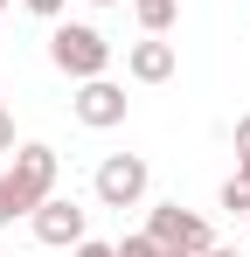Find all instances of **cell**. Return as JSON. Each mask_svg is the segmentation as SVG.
Instances as JSON below:
<instances>
[{
  "instance_id": "obj_1",
  "label": "cell",
  "mask_w": 250,
  "mask_h": 257,
  "mask_svg": "<svg viewBox=\"0 0 250 257\" xmlns=\"http://www.w3.org/2000/svg\"><path fill=\"white\" fill-rule=\"evenodd\" d=\"M56 174H63L56 146H42V139H21V146H14V167L0 174V181H7V202H14V215H35L42 202L56 195Z\"/></svg>"
},
{
  "instance_id": "obj_2",
  "label": "cell",
  "mask_w": 250,
  "mask_h": 257,
  "mask_svg": "<svg viewBox=\"0 0 250 257\" xmlns=\"http://www.w3.org/2000/svg\"><path fill=\"white\" fill-rule=\"evenodd\" d=\"M49 63L83 84V77H104L111 70V42H104V28H90V21H56L49 28Z\"/></svg>"
},
{
  "instance_id": "obj_3",
  "label": "cell",
  "mask_w": 250,
  "mask_h": 257,
  "mask_svg": "<svg viewBox=\"0 0 250 257\" xmlns=\"http://www.w3.org/2000/svg\"><path fill=\"white\" fill-rule=\"evenodd\" d=\"M146 236H153V243H160L167 257H202L208 243H215L208 215L181 209V202H153V209H146Z\"/></svg>"
},
{
  "instance_id": "obj_4",
  "label": "cell",
  "mask_w": 250,
  "mask_h": 257,
  "mask_svg": "<svg viewBox=\"0 0 250 257\" xmlns=\"http://www.w3.org/2000/svg\"><path fill=\"white\" fill-rule=\"evenodd\" d=\"M146 188H153V167H146L139 153H104L97 174H90V195H97L104 209H139Z\"/></svg>"
},
{
  "instance_id": "obj_5",
  "label": "cell",
  "mask_w": 250,
  "mask_h": 257,
  "mask_svg": "<svg viewBox=\"0 0 250 257\" xmlns=\"http://www.w3.org/2000/svg\"><path fill=\"white\" fill-rule=\"evenodd\" d=\"M28 229H35V243H49V250H77L83 236H90V209H77L70 195H49L28 215Z\"/></svg>"
},
{
  "instance_id": "obj_6",
  "label": "cell",
  "mask_w": 250,
  "mask_h": 257,
  "mask_svg": "<svg viewBox=\"0 0 250 257\" xmlns=\"http://www.w3.org/2000/svg\"><path fill=\"white\" fill-rule=\"evenodd\" d=\"M70 111H77V125L111 132V125H125L132 97H125V84H111V77H83V84H77V97H70Z\"/></svg>"
},
{
  "instance_id": "obj_7",
  "label": "cell",
  "mask_w": 250,
  "mask_h": 257,
  "mask_svg": "<svg viewBox=\"0 0 250 257\" xmlns=\"http://www.w3.org/2000/svg\"><path fill=\"white\" fill-rule=\"evenodd\" d=\"M174 63H181V56H174L167 35H139V42L125 49V77H132V84H167Z\"/></svg>"
},
{
  "instance_id": "obj_8",
  "label": "cell",
  "mask_w": 250,
  "mask_h": 257,
  "mask_svg": "<svg viewBox=\"0 0 250 257\" xmlns=\"http://www.w3.org/2000/svg\"><path fill=\"white\" fill-rule=\"evenodd\" d=\"M132 14H139V28H146V35H167V28H174V14H181V0H132Z\"/></svg>"
},
{
  "instance_id": "obj_9",
  "label": "cell",
  "mask_w": 250,
  "mask_h": 257,
  "mask_svg": "<svg viewBox=\"0 0 250 257\" xmlns=\"http://www.w3.org/2000/svg\"><path fill=\"white\" fill-rule=\"evenodd\" d=\"M229 139H236V181L250 188V111L236 118V132H229Z\"/></svg>"
},
{
  "instance_id": "obj_10",
  "label": "cell",
  "mask_w": 250,
  "mask_h": 257,
  "mask_svg": "<svg viewBox=\"0 0 250 257\" xmlns=\"http://www.w3.org/2000/svg\"><path fill=\"white\" fill-rule=\"evenodd\" d=\"M118 257H167V250L146 236V229H132V236H118Z\"/></svg>"
},
{
  "instance_id": "obj_11",
  "label": "cell",
  "mask_w": 250,
  "mask_h": 257,
  "mask_svg": "<svg viewBox=\"0 0 250 257\" xmlns=\"http://www.w3.org/2000/svg\"><path fill=\"white\" fill-rule=\"evenodd\" d=\"M222 209H229V215H250V188H243V181H236V174L222 181Z\"/></svg>"
},
{
  "instance_id": "obj_12",
  "label": "cell",
  "mask_w": 250,
  "mask_h": 257,
  "mask_svg": "<svg viewBox=\"0 0 250 257\" xmlns=\"http://www.w3.org/2000/svg\"><path fill=\"white\" fill-rule=\"evenodd\" d=\"M21 7H28V14H42V21H63V7H70V0H21Z\"/></svg>"
},
{
  "instance_id": "obj_13",
  "label": "cell",
  "mask_w": 250,
  "mask_h": 257,
  "mask_svg": "<svg viewBox=\"0 0 250 257\" xmlns=\"http://www.w3.org/2000/svg\"><path fill=\"white\" fill-rule=\"evenodd\" d=\"M70 257H118V243H97V236H83V243H77Z\"/></svg>"
},
{
  "instance_id": "obj_14",
  "label": "cell",
  "mask_w": 250,
  "mask_h": 257,
  "mask_svg": "<svg viewBox=\"0 0 250 257\" xmlns=\"http://www.w3.org/2000/svg\"><path fill=\"white\" fill-rule=\"evenodd\" d=\"M0 153H14V111H7V97H0Z\"/></svg>"
},
{
  "instance_id": "obj_15",
  "label": "cell",
  "mask_w": 250,
  "mask_h": 257,
  "mask_svg": "<svg viewBox=\"0 0 250 257\" xmlns=\"http://www.w3.org/2000/svg\"><path fill=\"white\" fill-rule=\"evenodd\" d=\"M14 222V202H7V181H0V229Z\"/></svg>"
},
{
  "instance_id": "obj_16",
  "label": "cell",
  "mask_w": 250,
  "mask_h": 257,
  "mask_svg": "<svg viewBox=\"0 0 250 257\" xmlns=\"http://www.w3.org/2000/svg\"><path fill=\"white\" fill-rule=\"evenodd\" d=\"M202 257H243V250H222V243H208V250H202Z\"/></svg>"
},
{
  "instance_id": "obj_17",
  "label": "cell",
  "mask_w": 250,
  "mask_h": 257,
  "mask_svg": "<svg viewBox=\"0 0 250 257\" xmlns=\"http://www.w3.org/2000/svg\"><path fill=\"white\" fill-rule=\"evenodd\" d=\"M90 7H118V0H90Z\"/></svg>"
},
{
  "instance_id": "obj_18",
  "label": "cell",
  "mask_w": 250,
  "mask_h": 257,
  "mask_svg": "<svg viewBox=\"0 0 250 257\" xmlns=\"http://www.w3.org/2000/svg\"><path fill=\"white\" fill-rule=\"evenodd\" d=\"M7 7H14V0H0V14H7Z\"/></svg>"
},
{
  "instance_id": "obj_19",
  "label": "cell",
  "mask_w": 250,
  "mask_h": 257,
  "mask_svg": "<svg viewBox=\"0 0 250 257\" xmlns=\"http://www.w3.org/2000/svg\"><path fill=\"white\" fill-rule=\"evenodd\" d=\"M243 222H250V215H243Z\"/></svg>"
},
{
  "instance_id": "obj_20",
  "label": "cell",
  "mask_w": 250,
  "mask_h": 257,
  "mask_svg": "<svg viewBox=\"0 0 250 257\" xmlns=\"http://www.w3.org/2000/svg\"><path fill=\"white\" fill-rule=\"evenodd\" d=\"M243 257H250V250H243Z\"/></svg>"
}]
</instances>
